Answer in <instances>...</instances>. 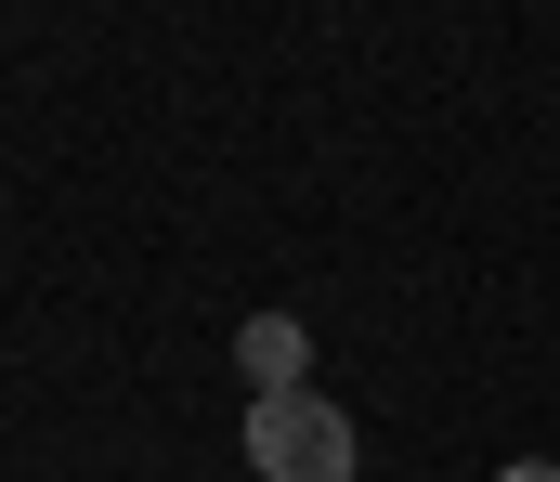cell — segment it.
I'll return each instance as SVG.
<instances>
[{
  "label": "cell",
  "instance_id": "obj_2",
  "mask_svg": "<svg viewBox=\"0 0 560 482\" xmlns=\"http://www.w3.org/2000/svg\"><path fill=\"white\" fill-rule=\"evenodd\" d=\"M235 352H248V391H261V404H275V391H300V326H287V314H248V339H235Z\"/></svg>",
  "mask_w": 560,
  "mask_h": 482
},
{
  "label": "cell",
  "instance_id": "obj_1",
  "mask_svg": "<svg viewBox=\"0 0 560 482\" xmlns=\"http://www.w3.org/2000/svg\"><path fill=\"white\" fill-rule=\"evenodd\" d=\"M248 470H261V482H352V418H339L326 391L248 404Z\"/></svg>",
  "mask_w": 560,
  "mask_h": 482
},
{
  "label": "cell",
  "instance_id": "obj_3",
  "mask_svg": "<svg viewBox=\"0 0 560 482\" xmlns=\"http://www.w3.org/2000/svg\"><path fill=\"white\" fill-rule=\"evenodd\" d=\"M495 482H560V470H548V457H522V470H495Z\"/></svg>",
  "mask_w": 560,
  "mask_h": 482
}]
</instances>
